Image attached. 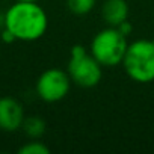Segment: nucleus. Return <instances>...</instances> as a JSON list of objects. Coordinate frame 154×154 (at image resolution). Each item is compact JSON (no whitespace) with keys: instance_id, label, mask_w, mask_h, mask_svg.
Wrapping results in <instances>:
<instances>
[{"instance_id":"1","label":"nucleus","mask_w":154,"mask_h":154,"mask_svg":"<svg viewBox=\"0 0 154 154\" xmlns=\"http://www.w3.org/2000/svg\"><path fill=\"white\" fill-rule=\"evenodd\" d=\"M3 23L5 29L18 41H36L44 36L48 27L45 11L38 2L27 0H15L8 8Z\"/></svg>"},{"instance_id":"2","label":"nucleus","mask_w":154,"mask_h":154,"mask_svg":"<svg viewBox=\"0 0 154 154\" xmlns=\"http://www.w3.org/2000/svg\"><path fill=\"white\" fill-rule=\"evenodd\" d=\"M124 71L137 83H149L154 80V42L149 39H137L128 44L122 59Z\"/></svg>"},{"instance_id":"3","label":"nucleus","mask_w":154,"mask_h":154,"mask_svg":"<svg viewBox=\"0 0 154 154\" xmlns=\"http://www.w3.org/2000/svg\"><path fill=\"white\" fill-rule=\"evenodd\" d=\"M128 42L118 27H106L100 30L91 42V54L103 66H115L122 63Z\"/></svg>"},{"instance_id":"4","label":"nucleus","mask_w":154,"mask_h":154,"mask_svg":"<svg viewBox=\"0 0 154 154\" xmlns=\"http://www.w3.org/2000/svg\"><path fill=\"white\" fill-rule=\"evenodd\" d=\"M101 63L88 53L82 45H74L71 50V57L68 62L66 72L72 83L82 88H92L100 83L103 77Z\"/></svg>"},{"instance_id":"5","label":"nucleus","mask_w":154,"mask_h":154,"mask_svg":"<svg viewBox=\"0 0 154 154\" xmlns=\"http://www.w3.org/2000/svg\"><path fill=\"white\" fill-rule=\"evenodd\" d=\"M36 94L45 103H56L66 97L71 88L69 74L59 68L45 69L36 80Z\"/></svg>"},{"instance_id":"6","label":"nucleus","mask_w":154,"mask_h":154,"mask_svg":"<svg viewBox=\"0 0 154 154\" xmlns=\"http://www.w3.org/2000/svg\"><path fill=\"white\" fill-rule=\"evenodd\" d=\"M23 104L12 97L0 98V130L12 133L21 128L24 122Z\"/></svg>"},{"instance_id":"7","label":"nucleus","mask_w":154,"mask_h":154,"mask_svg":"<svg viewBox=\"0 0 154 154\" xmlns=\"http://www.w3.org/2000/svg\"><path fill=\"white\" fill-rule=\"evenodd\" d=\"M101 15L109 26L119 27L127 21L128 5L125 0H106L101 8Z\"/></svg>"},{"instance_id":"8","label":"nucleus","mask_w":154,"mask_h":154,"mask_svg":"<svg viewBox=\"0 0 154 154\" xmlns=\"http://www.w3.org/2000/svg\"><path fill=\"white\" fill-rule=\"evenodd\" d=\"M21 128L24 130V133L29 137H39L44 134L45 131V122L39 118V116H29L24 118V122L21 125Z\"/></svg>"},{"instance_id":"9","label":"nucleus","mask_w":154,"mask_h":154,"mask_svg":"<svg viewBox=\"0 0 154 154\" xmlns=\"http://www.w3.org/2000/svg\"><path fill=\"white\" fill-rule=\"evenodd\" d=\"M66 6L75 15H85L92 11L95 0H66Z\"/></svg>"},{"instance_id":"10","label":"nucleus","mask_w":154,"mask_h":154,"mask_svg":"<svg viewBox=\"0 0 154 154\" xmlns=\"http://www.w3.org/2000/svg\"><path fill=\"white\" fill-rule=\"evenodd\" d=\"M18 152L20 154H48L50 148L39 140H32V142H27L26 145H23L18 149Z\"/></svg>"},{"instance_id":"11","label":"nucleus","mask_w":154,"mask_h":154,"mask_svg":"<svg viewBox=\"0 0 154 154\" xmlns=\"http://www.w3.org/2000/svg\"><path fill=\"white\" fill-rule=\"evenodd\" d=\"M2 39L5 41V42H12V41H17L15 38H14V35L9 32V30H3V33H2Z\"/></svg>"},{"instance_id":"12","label":"nucleus","mask_w":154,"mask_h":154,"mask_svg":"<svg viewBox=\"0 0 154 154\" xmlns=\"http://www.w3.org/2000/svg\"><path fill=\"white\" fill-rule=\"evenodd\" d=\"M27 2H38V0H27Z\"/></svg>"},{"instance_id":"13","label":"nucleus","mask_w":154,"mask_h":154,"mask_svg":"<svg viewBox=\"0 0 154 154\" xmlns=\"http://www.w3.org/2000/svg\"><path fill=\"white\" fill-rule=\"evenodd\" d=\"M152 42H154V39H152Z\"/></svg>"}]
</instances>
